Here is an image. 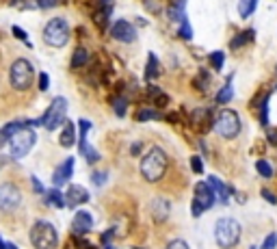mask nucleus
<instances>
[{"instance_id":"obj_1","label":"nucleus","mask_w":277,"mask_h":249,"mask_svg":"<svg viewBox=\"0 0 277 249\" xmlns=\"http://www.w3.org/2000/svg\"><path fill=\"white\" fill-rule=\"evenodd\" d=\"M167 154L162 152V148H152L148 154L143 156V162H141V174L148 182H158L167 172Z\"/></svg>"},{"instance_id":"obj_2","label":"nucleus","mask_w":277,"mask_h":249,"mask_svg":"<svg viewBox=\"0 0 277 249\" xmlns=\"http://www.w3.org/2000/svg\"><path fill=\"white\" fill-rule=\"evenodd\" d=\"M28 238L35 249H56V245H58V234L54 230V226L44 219L32 224Z\"/></svg>"},{"instance_id":"obj_3","label":"nucleus","mask_w":277,"mask_h":249,"mask_svg":"<svg viewBox=\"0 0 277 249\" xmlns=\"http://www.w3.org/2000/svg\"><path fill=\"white\" fill-rule=\"evenodd\" d=\"M214 238L221 249H232L240 240V224L232 217L219 219L214 226Z\"/></svg>"},{"instance_id":"obj_4","label":"nucleus","mask_w":277,"mask_h":249,"mask_svg":"<svg viewBox=\"0 0 277 249\" xmlns=\"http://www.w3.org/2000/svg\"><path fill=\"white\" fill-rule=\"evenodd\" d=\"M9 78H11V87L16 91L30 89L32 80H35V70H32L30 61H26V58H18V61H13Z\"/></svg>"},{"instance_id":"obj_5","label":"nucleus","mask_w":277,"mask_h":249,"mask_svg":"<svg viewBox=\"0 0 277 249\" xmlns=\"http://www.w3.org/2000/svg\"><path fill=\"white\" fill-rule=\"evenodd\" d=\"M44 42L52 48H63L70 42V24L63 18H52L44 28Z\"/></svg>"},{"instance_id":"obj_6","label":"nucleus","mask_w":277,"mask_h":249,"mask_svg":"<svg viewBox=\"0 0 277 249\" xmlns=\"http://www.w3.org/2000/svg\"><path fill=\"white\" fill-rule=\"evenodd\" d=\"M35 141H37L35 130H30V128L22 126L16 134H11V136H9L11 156H13V158H22V156H26V154H28L30 150H32V146H35Z\"/></svg>"},{"instance_id":"obj_7","label":"nucleus","mask_w":277,"mask_h":249,"mask_svg":"<svg viewBox=\"0 0 277 249\" xmlns=\"http://www.w3.org/2000/svg\"><path fill=\"white\" fill-rule=\"evenodd\" d=\"M65 115H68V100H65V98H54L52 104L48 106V110L42 115V120H39L37 124L46 126V130H56L61 124L68 122Z\"/></svg>"},{"instance_id":"obj_8","label":"nucleus","mask_w":277,"mask_h":249,"mask_svg":"<svg viewBox=\"0 0 277 249\" xmlns=\"http://www.w3.org/2000/svg\"><path fill=\"white\" fill-rule=\"evenodd\" d=\"M214 130L223 136V139H234V136L240 132L238 115H236L234 110H230V108L221 110V113L216 115V120H214Z\"/></svg>"},{"instance_id":"obj_9","label":"nucleus","mask_w":277,"mask_h":249,"mask_svg":"<svg viewBox=\"0 0 277 249\" xmlns=\"http://www.w3.org/2000/svg\"><path fill=\"white\" fill-rule=\"evenodd\" d=\"M214 200H216V195L212 191V186H210L208 182H197V184H195V198H193V204H190L193 214H195V217H200L204 210L212 208Z\"/></svg>"},{"instance_id":"obj_10","label":"nucleus","mask_w":277,"mask_h":249,"mask_svg":"<svg viewBox=\"0 0 277 249\" xmlns=\"http://www.w3.org/2000/svg\"><path fill=\"white\" fill-rule=\"evenodd\" d=\"M20 202H22V193H20V188L16 184H9V182L0 184V210L4 212L16 210Z\"/></svg>"},{"instance_id":"obj_11","label":"nucleus","mask_w":277,"mask_h":249,"mask_svg":"<svg viewBox=\"0 0 277 249\" xmlns=\"http://www.w3.org/2000/svg\"><path fill=\"white\" fill-rule=\"evenodd\" d=\"M110 35H113V39H117V42H122V44H132L136 39V30L128 20H117V22L110 26Z\"/></svg>"},{"instance_id":"obj_12","label":"nucleus","mask_w":277,"mask_h":249,"mask_svg":"<svg viewBox=\"0 0 277 249\" xmlns=\"http://www.w3.org/2000/svg\"><path fill=\"white\" fill-rule=\"evenodd\" d=\"M89 202V193L87 188L80 186V184H70L68 186V193H65V204L68 206H80V204H87Z\"/></svg>"},{"instance_id":"obj_13","label":"nucleus","mask_w":277,"mask_h":249,"mask_svg":"<svg viewBox=\"0 0 277 249\" xmlns=\"http://www.w3.org/2000/svg\"><path fill=\"white\" fill-rule=\"evenodd\" d=\"M72 174H74V158H65L63 165L56 169L54 176H52V182H54V186L65 184V182L72 178Z\"/></svg>"},{"instance_id":"obj_14","label":"nucleus","mask_w":277,"mask_h":249,"mask_svg":"<svg viewBox=\"0 0 277 249\" xmlns=\"http://www.w3.org/2000/svg\"><path fill=\"white\" fill-rule=\"evenodd\" d=\"M72 228H74L76 234H87V232H91V228H94V217H91L87 210H78Z\"/></svg>"},{"instance_id":"obj_15","label":"nucleus","mask_w":277,"mask_h":249,"mask_svg":"<svg viewBox=\"0 0 277 249\" xmlns=\"http://www.w3.org/2000/svg\"><path fill=\"white\" fill-rule=\"evenodd\" d=\"M208 184L212 186V191L216 195V200L221 202V204H228V200H230V188L223 184V182L219 178H214V176H208Z\"/></svg>"},{"instance_id":"obj_16","label":"nucleus","mask_w":277,"mask_h":249,"mask_svg":"<svg viewBox=\"0 0 277 249\" xmlns=\"http://www.w3.org/2000/svg\"><path fill=\"white\" fill-rule=\"evenodd\" d=\"M58 143H61L63 148H72L76 143V128L72 122H65V126L61 130V136H58Z\"/></svg>"},{"instance_id":"obj_17","label":"nucleus","mask_w":277,"mask_h":249,"mask_svg":"<svg viewBox=\"0 0 277 249\" xmlns=\"http://www.w3.org/2000/svg\"><path fill=\"white\" fill-rule=\"evenodd\" d=\"M152 217L156 221H164L169 217V202L167 200H156L152 204Z\"/></svg>"},{"instance_id":"obj_18","label":"nucleus","mask_w":277,"mask_h":249,"mask_svg":"<svg viewBox=\"0 0 277 249\" xmlns=\"http://www.w3.org/2000/svg\"><path fill=\"white\" fill-rule=\"evenodd\" d=\"M158 74H160V63H158L154 52H150L148 54V68H145V80H154Z\"/></svg>"},{"instance_id":"obj_19","label":"nucleus","mask_w":277,"mask_h":249,"mask_svg":"<svg viewBox=\"0 0 277 249\" xmlns=\"http://www.w3.org/2000/svg\"><path fill=\"white\" fill-rule=\"evenodd\" d=\"M80 154H82L89 162H98V160H100V154H98L96 150L87 143V134H80Z\"/></svg>"},{"instance_id":"obj_20","label":"nucleus","mask_w":277,"mask_h":249,"mask_svg":"<svg viewBox=\"0 0 277 249\" xmlns=\"http://www.w3.org/2000/svg\"><path fill=\"white\" fill-rule=\"evenodd\" d=\"M108 20H110V4H102L100 9L94 13V22L100 26V28H104V26L108 24Z\"/></svg>"},{"instance_id":"obj_21","label":"nucleus","mask_w":277,"mask_h":249,"mask_svg":"<svg viewBox=\"0 0 277 249\" xmlns=\"http://www.w3.org/2000/svg\"><path fill=\"white\" fill-rule=\"evenodd\" d=\"M184 4H186V0H174L169 6V18L176 20V22H182V18H186L184 16Z\"/></svg>"},{"instance_id":"obj_22","label":"nucleus","mask_w":277,"mask_h":249,"mask_svg":"<svg viewBox=\"0 0 277 249\" xmlns=\"http://www.w3.org/2000/svg\"><path fill=\"white\" fill-rule=\"evenodd\" d=\"M46 202H48L50 206H54V208L68 206V204H65V195L58 191V188H52V191H48V195H46Z\"/></svg>"},{"instance_id":"obj_23","label":"nucleus","mask_w":277,"mask_h":249,"mask_svg":"<svg viewBox=\"0 0 277 249\" xmlns=\"http://www.w3.org/2000/svg\"><path fill=\"white\" fill-rule=\"evenodd\" d=\"M89 63V52L87 48H76L74 54H72V68H82V65Z\"/></svg>"},{"instance_id":"obj_24","label":"nucleus","mask_w":277,"mask_h":249,"mask_svg":"<svg viewBox=\"0 0 277 249\" xmlns=\"http://www.w3.org/2000/svg\"><path fill=\"white\" fill-rule=\"evenodd\" d=\"M234 98V87H232V82H226V87H221V91L216 94V104H228L230 100Z\"/></svg>"},{"instance_id":"obj_25","label":"nucleus","mask_w":277,"mask_h":249,"mask_svg":"<svg viewBox=\"0 0 277 249\" xmlns=\"http://www.w3.org/2000/svg\"><path fill=\"white\" fill-rule=\"evenodd\" d=\"M258 0H238V16L240 18H249L256 11Z\"/></svg>"},{"instance_id":"obj_26","label":"nucleus","mask_w":277,"mask_h":249,"mask_svg":"<svg viewBox=\"0 0 277 249\" xmlns=\"http://www.w3.org/2000/svg\"><path fill=\"white\" fill-rule=\"evenodd\" d=\"M252 39H254V28H249V30L245 32V35H242V32H240L238 37H234V39H232V44H230V46H232V48L236 50V48H240V46L249 44V42H252Z\"/></svg>"},{"instance_id":"obj_27","label":"nucleus","mask_w":277,"mask_h":249,"mask_svg":"<svg viewBox=\"0 0 277 249\" xmlns=\"http://www.w3.org/2000/svg\"><path fill=\"white\" fill-rule=\"evenodd\" d=\"M22 126H26L24 122H11V124H6V126H4L2 130H0V132H2V134H4V139L9 141V136H11V134H16V132H18V130L22 128Z\"/></svg>"},{"instance_id":"obj_28","label":"nucleus","mask_w":277,"mask_h":249,"mask_svg":"<svg viewBox=\"0 0 277 249\" xmlns=\"http://www.w3.org/2000/svg\"><path fill=\"white\" fill-rule=\"evenodd\" d=\"M256 169H258V174L262 176V178H273V167H271V162L258 160V162H256Z\"/></svg>"},{"instance_id":"obj_29","label":"nucleus","mask_w":277,"mask_h":249,"mask_svg":"<svg viewBox=\"0 0 277 249\" xmlns=\"http://www.w3.org/2000/svg\"><path fill=\"white\" fill-rule=\"evenodd\" d=\"M210 63H212L214 70H223V65H226V54L219 50L212 52V54H210Z\"/></svg>"},{"instance_id":"obj_30","label":"nucleus","mask_w":277,"mask_h":249,"mask_svg":"<svg viewBox=\"0 0 277 249\" xmlns=\"http://www.w3.org/2000/svg\"><path fill=\"white\" fill-rule=\"evenodd\" d=\"M158 113L156 110H152V108H141V110H136V122H150V120H156Z\"/></svg>"},{"instance_id":"obj_31","label":"nucleus","mask_w":277,"mask_h":249,"mask_svg":"<svg viewBox=\"0 0 277 249\" xmlns=\"http://www.w3.org/2000/svg\"><path fill=\"white\" fill-rule=\"evenodd\" d=\"M180 37L182 39H190L193 37V26H190V22L186 18H182V22H180Z\"/></svg>"},{"instance_id":"obj_32","label":"nucleus","mask_w":277,"mask_h":249,"mask_svg":"<svg viewBox=\"0 0 277 249\" xmlns=\"http://www.w3.org/2000/svg\"><path fill=\"white\" fill-rule=\"evenodd\" d=\"M113 106H115L117 117H124V115H126V110H128V100H126V98H117V100L113 102Z\"/></svg>"},{"instance_id":"obj_33","label":"nucleus","mask_w":277,"mask_h":249,"mask_svg":"<svg viewBox=\"0 0 277 249\" xmlns=\"http://www.w3.org/2000/svg\"><path fill=\"white\" fill-rule=\"evenodd\" d=\"M260 124L262 126H266L268 124V100L264 98V100H262V113H260Z\"/></svg>"},{"instance_id":"obj_34","label":"nucleus","mask_w":277,"mask_h":249,"mask_svg":"<svg viewBox=\"0 0 277 249\" xmlns=\"http://www.w3.org/2000/svg\"><path fill=\"white\" fill-rule=\"evenodd\" d=\"M275 247H277V234L273 232V234H268V236H266V240L262 243L260 249H275Z\"/></svg>"},{"instance_id":"obj_35","label":"nucleus","mask_w":277,"mask_h":249,"mask_svg":"<svg viewBox=\"0 0 277 249\" xmlns=\"http://www.w3.org/2000/svg\"><path fill=\"white\" fill-rule=\"evenodd\" d=\"M106 178H108V174H106V172H100V174H94V176H91V180H94V184H96V186H102L104 182H106Z\"/></svg>"},{"instance_id":"obj_36","label":"nucleus","mask_w":277,"mask_h":249,"mask_svg":"<svg viewBox=\"0 0 277 249\" xmlns=\"http://www.w3.org/2000/svg\"><path fill=\"white\" fill-rule=\"evenodd\" d=\"M190 167H193L195 174H202L204 172V162H202L200 156H193V158H190Z\"/></svg>"},{"instance_id":"obj_37","label":"nucleus","mask_w":277,"mask_h":249,"mask_svg":"<svg viewBox=\"0 0 277 249\" xmlns=\"http://www.w3.org/2000/svg\"><path fill=\"white\" fill-rule=\"evenodd\" d=\"M167 249H190V247L184 243L182 238H176V240H171V243L167 245Z\"/></svg>"},{"instance_id":"obj_38","label":"nucleus","mask_w":277,"mask_h":249,"mask_svg":"<svg viewBox=\"0 0 277 249\" xmlns=\"http://www.w3.org/2000/svg\"><path fill=\"white\" fill-rule=\"evenodd\" d=\"M61 0H37V6H42V9H52V6H56Z\"/></svg>"},{"instance_id":"obj_39","label":"nucleus","mask_w":277,"mask_h":249,"mask_svg":"<svg viewBox=\"0 0 277 249\" xmlns=\"http://www.w3.org/2000/svg\"><path fill=\"white\" fill-rule=\"evenodd\" d=\"M48 87H50V78H48V74H39V89H42V91H48Z\"/></svg>"},{"instance_id":"obj_40","label":"nucleus","mask_w":277,"mask_h":249,"mask_svg":"<svg viewBox=\"0 0 277 249\" xmlns=\"http://www.w3.org/2000/svg\"><path fill=\"white\" fill-rule=\"evenodd\" d=\"M11 30H13V35H16L18 39H22V42H26V44H28V37H26V32H24L22 28H20V26H13ZM28 46H30V44H28Z\"/></svg>"},{"instance_id":"obj_41","label":"nucleus","mask_w":277,"mask_h":249,"mask_svg":"<svg viewBox=\"0 0 277 249\" xmlns=\"http://www.w3.org/2000/svg\"><path fill=\"white\" fill-rule=\"evenodd\" d=\"M32 180V188H35L37 193H44V186H42V182H39L37 178H30Z\"/></svg>"},{"instance_id":"obj_42","label":"nucleus","mask_w":277,"mask_h":249,"mask_svg":"<svg viewBox=\"0 0 277 249\" xmlns=\"http://www.w3.org/2000/svg\"><path fill=\"white\" fill-rule=\"evenodd\" d=\"M262 195H264V198H266L268 202H271V204H277V198H275V195H271L268 191H262Z\"/></svg>"},{"instance_id":"obj_43","label":"nucleus","mask_w":277,"mask_h":249,"mask_svg":"<svg viewBox=\"0 0 277 249\" xmlns=\"http://www.w3.org/2000/svg\"><path fill=\"white\" fill-rule=\"evenodd\" d=\"M138 152H141V143H134V146H132V154L136 156Z\"/></svg>"},{"instance_id":"obj_44","label":"nucleus","mask_w":277,"mask_h":249,"mask_svg":"<svg viewBox=\"0 0 277 249\" xmlns=\"http://www.w3.org/2000/svg\"><path fill=\"white\" fill-rule=\"evenodd\" d=\"M268 141H271L273 146H275V143H277V132H271V134H268Z\"/></svg>"},{"instance_id":"obj_45","label":"nucleus","mask_w":277,"mask_h":249,"mask_svg":"<svg viewBox=\"0 0 277 249\" xmlns=\"http://www.w3.org/2000/svg\"><path fill=\"white\" fill-rule=\"evenodd\" d=\"M4 143H6V139H4V134H2V132H0V148H2V146H4Z\"/></svg>"},{"instance_id":"obj_46","label":"nucleus","mask_w":277,"mask_h":249,"mask_svg":"<svg viewBox=\"0 0 277 249\" xmlns=\"http://www.w3.org/2000/svg\"><path fill=\"white\" fill-rule=\"evenodd\" d=\"M4 249H18V247L13 245V243H6V245H4Z\"/></svg>"},{"instance_id":"obj_47","label":"nucleus","mask_w":277,"mask_h":249,"mask_svg":"<svg viewBox=\"0 0 277 249\" xmlns=\"http://www.w3.org/2000/svg\"><path fill=\"white\" fill-rule=\"evenodd\" d=\"M0 249H4V243H2V238H0Z\"/></svg>"},{"instance_id":"obj_48","label":"nucleus","mask_w":277,"mask_h":249,"mask_svg":"<svg viewBox=\"0 0 277 249\" xmlns=\"http://www.w3.org/2000/svg\"><path fill=\"white\" fill-rule=\"evenodd\" d=\"M106 249H113V247H106Z\"/></svg>"},{"instance_id":"obj_49","label":"nucleus","mask_w":277,"mask_h":249,"mask_svg":"<svg viewBox=\"0 0 277 249\" xmlns=\"http://www.w3.org/2000/svg\"><path fill=\"white\" fill-rule=\"evenodd\" d=\"M252 249H254V247H252Z\"/></svg>"}]
</instances>
